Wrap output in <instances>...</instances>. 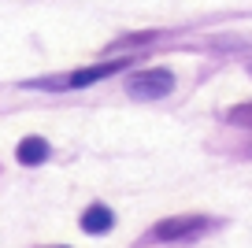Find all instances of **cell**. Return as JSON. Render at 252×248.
I'll use <instances>...</instances> for the list:
<instances>
[{
  "instance_id": "obj_1",
  "label": "cell",
  "mask_w": 252,
  "mask_h": 248,
  "mask_svg": "<svg viewBox=\"0 0 252 248\" xmlns=\"http://www.w3.org/2000/svg\"><path fill=\"white\" fill-rule=\"evenodd\" d=\"M126 60H111V63H93V67L86 70H71V74H63V78H33L30 89H86L93 86V82H100V78L115 74V70H123Z\"/></svg>"
},
{
  "instance_id": "obj_4",
  "label": "cell",
  "mask_w": 252,
  "mask_h": 248,
  "mask_svg": "<svg viewBox=\"0 0 252 248\" xmlns=\"http://www.w3.org/2000/svg\"><path fill=\"white\" fill-rule=\"evenodd\" d=\"M111 226H115V215H111V208H104V204H89L86 211H82V230L86 233H108Z\"/></svg>"
},
{
  "instance_id": "obj_5",
  "label": "cell",
  "mask_w": 252,
  "mask_h": 248,
  "mask_svg": "<svg viewBox=\"0 0 252 248\" xmlns=\"http://www.w3.org/2000/svg\"><path fill=\"white\" fill-rule=\"evenodd\" d=\"M15 155H19V163H26V167H37V163L48 159V141L45 137H23L19 148H15Z\"/></svg>"
},
{
  "instance_id": "obj_3",
  "label": "cell",
  "mask_w": 252,
  "mask_h": 248,
  "mask_svg": "<svg viewBox=\"0 0 252 248\" xmlns=\"http://www.w3.org/2000/svg\"><path fill=\"white\" fill-rule=\"evenodd\" d=\"M200 230H208V218L200 215H174V218H163V222H156V230H152V237L159 241H189V237H197Z\"/></svg>"
},
{
  "instance_id": "obj_6",
  "label": "cell",
  "mask_w": 252,
  "mask_h": 248,
  "mask_svg": "<svg viewBox=\"0 0 252 248\" xmlns=\"http://www.w3.org/2000/svg\"><path fill=\"white\" fill-rule=\"evenodd\" d=\"M230 123H234V126H252V104L234 108V111H230Z\"/></svg>"
},
{
  "instance_id": "obj_2",
  "label": "cell",
  "mask_w": 252,
  "mask_h": 248,
  "mask_svg": "<svg viewBox=\"0 0 252 248\" xmlns=\"http://www.w3.org/2000/svg\"><path fill=\"white\" fill-rule=\"evenodd\" d=\"M174 89V74L163 67H149V70H137V74L126 78V93L137 96V100H159Z\"/></svg>"
}]
</instances>
